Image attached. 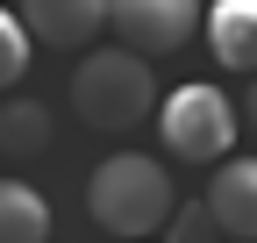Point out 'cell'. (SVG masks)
<instances>
[{
  "label": "cell",
  "mask_w": 257,
  "mask_h": 243,
  "mask_svg": "<svg viewBox=\"0 0 257 243\" xmlns=\"http://www.w3.org/2000/svg\"><path fill=\"white\" fill-rule=\"evenodd\" d=\"M86 215L121 243H150L172 222V172L157 158H143V150H114L86 179Z\"/></svg>",
  "instance_id": "6da1fadb"
},
{
  "label": "cell",
  "mask_w": 257,
  "mask_h": 243,
  "mask_svg": "<svg viewBox=\"0 0 257 243\" xmlns=\"http://www.w3.org/2000/svg\"><path fill=\"white\" fill-rule=\"evenodd\" d=\"M72 114L86 122V129H136V122L157 114V79L136 50H86L79 72H72Z\"/></svg>",
  "instance_id": "7a4b0ae2"
},
{
  "label": "cell",
  "mask_w": 257,
  "mask_h": 243,
  "mask_svg": "<svg viewBox=\"0 0 257 243\" xmlns=\"http://www.w3.org/2000/svg\"><path fill=\"white\" fill-rule=\"evenodd\" d=\"M157 143L172 150L179 165H229L236 143V100L207 79H186L157 100Z\"/></svg>",
  "instance_id": "3957f363"
},
{
  "label": "cell",
  "mask_w": 257,
  "mask_h": 243,
  "mask_svg": "<svg viewBox=\"0 0 257 243\" xmlns=\"http://www.w3.org/2000/svg\"><path fill=\"white\" fill-rule=\"evenodd\" d=\"M200 22H207L200 0H107V29L121 36V50L143 57V65L186 50V36H193Z\"/></svg>",
  "instance_id": "277c9868"
},
{
  "label": "cell",
  "mask_w": 257,
  "mask_h": 243,
  "mask_svg": "<svg viewBox=\"0 0 257 243\" xmlns=\"http://www.w3.org/2000/svg\"><path fill=\"white\" fill-rule=\"evenodd\" d=\"M22 29L50 50H86L107 29V0H22Z\"/></svg>",
  "instance_id": "5b68a950"
},
{
  "label": "cell",
  "mask_w": 257,
  "mask_h": 243,
  "mask_svg": "<svg viewBox=\"0 0 257 243\" xmlns=\"http://www.w3.org/2000/svg\"><path fill=\"white\" fill-rule=\"evenodd\" d=\"M207 215H214V229H221V236L257 243V158H229V165H214Z\"/></svg>",
  "instance_id": "8992f818"
},
{
  "label": "cell",
  "mask_w": 257,
  "mask_h": 243,
  "mask_svg": "<svg viewBox=\"0 0 257 243\" xmlns=\"http://www.w3.org/2000/svg\"><path fill=\"white\" fill-rule=\"evenodd\" d=\"M200 29H207L214 65H229V72H250V79H257V0H214Z\"/></svg>",
  "instance_id": "52a82bcc"
},
{
  "label": "cell",
  "mask_w": 257,
  "mask_h": 243,
  "mask_svg": "<svg viewBox=\"0 0 257 243\" xmlns=\"http://www.w3.org/2000/svg\"><path fill=\"white\" fill-rule=\"evenodd\" d=\"M50 136H57V122L43 100H29V93L0 100V158H43Z\"/></svg>",
  "instance_id": "ba28073f"
},
{
  "label": "cell",
  "mask_w": 257,
  "mask_h": 243,
  "mask_svg": "<svg viewBox=\"0 0 257 243\" xmlns=\"http://www.w3.org/2000/svg\"><path fill=\"white\" fill-rule=\"evenodd\" d=\"M0 243H50V200L29 179H0Z\"/></svg>",
  "instance_id": "9c48e42d"
},
{
  "label": "cell",
  "mask_w": 257,
  "mask_h": 243,
  "mask_svg": "<svg viewBox=\"0 0 257 243\" xmlns=\"http://www.w3.org/2000/svg\"><path fill=\"white\" fill-rule=\"evenodd\" d=\"M29 57H36V36L22 29V15H15V8H0V93H8V86H22Z\"/></svg>",
  "instance_id": "30bf717a"
},
{
  "label": "cell",
  "mask_w": 257,
  "mask_h": 243,
  "mask_svg": "<svg viewBox=\"0 0 257 243\" xmlns=\"http://www.w3.org/2000/svg\"><path fill=\"white\" fill-rule=\"evenodd\" d=\"M165 243H221V229H214V215H207V200H186V207H172Z\"/></svg>",
  "instance_id": "8fae6325"
},
{
  "label": "cell",
  "mask_w": 257,
  "mask_h": 243,
  "mask_svg": "<svg viewBox=\"0 0 257 243\" xmlns=\"http://www.w3.org/2000/svg\"><path fill=\"white\" fill-rule=\"evenodd\" d=\"M243 114H250V129H257V79H250V93H243Z\"/></svg>",
  "instance_id": "7c38bea8"
}]
</instances>
